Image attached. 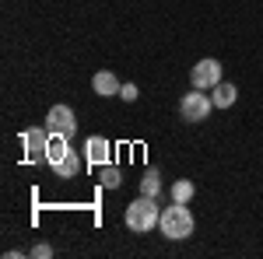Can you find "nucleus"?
<instances>
[{
	"instance_id": "obj_1",
	"label": "nucleus",
	"mask_w": 263,
	"mask_h": 259,
	"mask_svg": "<svg viewBox=\"0 0 263 259\" xmlns=\"http://www.w3.org/2000/svg\"><path fill=\"white\" fill-rule=\"evenodd\" d=\"M158 221H162L158 196H144V193H141V196L126 207V228H130L134 235H147V231H155Z\"/></svg>"
},
{
	"instance_id": "obj_2",
	"label": "nucleus",
	"mask_w": 263,
	"mask_h": 259,
	"mask_svg": "<svg viewBox=\"0 0 263 259\" xmlns=\"http://www.w3.org/2000/svg\"><path fill=\"white\" fill-rule=\"evenodd\" d=\"M158 228H162L165 238L182 242V238H190V235H193L197 221H193V214H190V207H186V203H176V200H172V207H165V210H162Z\"/></svg>"
},
{
	"instance_id": "obj_3",
	"label": "nucleus",
	"mask_w": 263,
	"mask_h": 259,
	"mask_svg": "<svg viewBox=\"0 0 263 259\" xmlns=\"http://www.w3.org/2000/svg\"><path fill=\"white\" fill-rule=\"evenodd\" d=\"M211 109H214V102H211V95H203L200 88H190V91L179 98L182 123H203L207 116H211Z\"/></svg>"
},
{
	"instance_id": "obj_4",
	"label": "nucleus",
	"mask_w": 263,
	"mask_h": 259,
	"mask_svg": "<svg viewBox=\"0 0 263 259\" xmlns=\"http://www.w3.org/2000/svg\"><path fill=\"white\" fill-rule=\"evenodd\" d=\"M21 151L28 165H39L49 154V130L46 126H32V130H21Z\"/></svg>"
},
{
	"instance_id": "obj_5",
	"label": "nucleus",
	"mask_w": 263,
	"mask_h": 259,
	"mask_svg": "<svg viewBox=\"0 0 263 259\" xmlns=\"http://www.w3.org/2000/svg\"><path fill=\"white\" fill-rule=\"evenodd\" d=\"M214 84H221V63L214 56H203L190 67V88H200V91H211Z\"/></svg>"
},
{
	"instance_id": "obj_6",
	"label": "nucleus",
	"mask_w": 263,
	"mask_h": 259,
	"mask_svg": "<svg viewBox=\"0 0 263 259\" xmlns=\"http://www.w3.org/2000/svg\"><path fill=\"white\" fill-rule=\"evenodd\" d=\"M46 130H49V133H63V137H74V130H78L74 109H70V105H53L49 116H46Z\"/></svg>"
},
{
	"instance_id": "obj_7",
	"label": "nucleus",
	"mask_w": 263,
	"mask_h": 259,
	"mask_svg": "<svg viewBox=\"0 0 263 259\" xmlns=\"http://www.w3.org/2000/svg\"><path fill=\"white\" fill-rule=\"evenodd\" d=\"M109 154H112V147H109L105 137H88L84 140V158H88V165H109Z\"/></svg>"
},
{
	"instance_id": "obj_8",
	"label": "nucleus",
	"mask_w": 263,
	"mask_h": 259,
	"mask_svg": "<svg viewBox=\"0 0 263 259\" xmlns=\"http://www.w3.org/2000/svg\"><path fill=\"white\" fill-rule=\"evenodd\" d=\"M91 88H95V95H102V98H112V95H120L123 84L112 70H99V74L91 77Z\"/></svg>"
},
{
	"instance_id": "obj_9",
	"label": "nucleus",
	"mask_w": 263,
	"mask_h": 259,
	"mask_svg": "<svg viewBox=\"0 0 263 259\" xmlns=\"http://www.w3.org/2000/svg\"><path fill=\"white\" fill-rule=\"evenodd\" d=\"M211 102H214V109H232L239 102V88L232 81H221V84L211 88Z\"/></svg>"
},
{
	"instance_id": "obj_10",
	"label": "nucleus",
	"mask_w": 263,
	"mask_h": 259,
	"mask_svg": "<svg viewBox=\"0 0 263 259\" xmlns=\"http://www.w3.org/2000/svg\"><path fill=\"white\" fill-rule=\"evenodd\" d=\"M70 151H74V147H70V137H63V133H49V154H46L49 168H57Z\"/></svg>"
},
{
	"instance_id": "obj_11",
	"label": "nucleus",
	"mask_w": 263,
	"mask_h": 259,
	"mask_svg": "<svg viewBox=\"0 0 263 259\" xmlns=\"http://www.w3.org/2000/svg\"><path fill=\"white\" fill-rule=\"evenodd\" d=\"M84 161H88V158H81L78 151H70V154H67L53 172H57V179H78V175L84 172Z\"/></svg>"
},
{
	"instance_id": "obj_12",
	"label": "nucleus",
	"mask_w": 263,
	"mask_h": 259,
	"mask_svg": "<svg viewBox=\"0 0 263 259\" xmlns=\"http://www.w3.org/2000/svg\"><path fill=\"white\" fill-rule=\"evenodd\" d=\"M168 193H172V200H176V203H190V200L197 196V186H193L190 179H176Z\"/></svg>"
},
{
	"instance_id": "obj_13",
	"label": "nucleus",
	"mask_w": 263,
	"mask_h": 259,
	"mask_svg": "<svg viewBox=\"0 0 263 259\" xmlns=\"http://www.w3.org/2000/svg\"><path fill=\"white\" fill-rule=\"evenodd\" d=\"M141 193L144 196H158V193H162V172H158V168H147V172H144Z\"/></svg>"
},
{
	"instance_id": "obj_14",
	"label": "nucleus",
	"mask_w": 263,
	"mask_h": 259,
	"mask_svg": "<svg viewBox=\"0 0 263 259\" xmlns=\"http://www.w3.org/2000/svg\"><path fill=\"white\" fill-rule=\"evenodd\" d=\"M102 186H105V189H120L123 186V175H120V168H116V165H112V161H109V165H102Z\"/></svg>"
},
{
	"instance_id": "obj_15",
	"label": "nucleus",
	"mask_w": 263,
	"mask_h": 259,
	"mask_svg": "<svg viewBox=\"0 0 263 259\" xmlns=\"http://www.w3.org/2000/svg\"><path fill=\"white\" fill-rule=\"evenodd\" d=\"M137 95H141V91H137V84H123V88H120V98L123 102H137Z\"/></svg>"
},
{
	"instance_id": "obj_16",
	"label": "nucleus",
	"mask_w": 263,
	"mask_h": 259,
	"mask_svg": "<svg viewBox=\"0 0 263 259\" xmlns=\"http://www.w3.org/2000/svg\"><path fill=\"white\" fill-rule=\"evenodd\" d=\"M32 256H39V259L53 256V245H35V249H32Z\"/></svg>"
}]
</instances>
